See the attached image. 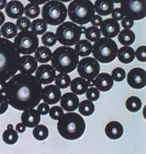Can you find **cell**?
<instances>
[{"label":"cell","instance_id":"obj_1","mask_svg":"<svg viewBox=\"0 0 146 154\" xmlns=\"http://www.w3.org/2000/svg\"><path fill=\"white\" fill-rule=\"evenodd\" d=\"M42 86L36 76L19 73L6 85L5 95L9 104L19 111L34 108L42 98Z\"/></svg>","mask_w":146,"mask_h":154},{"label":"cell","instance_id":"obj_3","mask_svg":"<svg viewBox=\"0 0 146 154\" xmlns=\"http://www.w3.org/2000/svg\"><path fill=\"white\" fill-rule=\"evenodd\" d=\"M85 127L84 118L75 112L64 113L57 123L60 135L64 139L69 140H74L81 137L84 133Z\"/></svg>","mask_w":146,"mask_h":154},{"label":"cell","instance_id":"obj_11","mask_svg":"<svg viewBox=\"0 0 146 154\" xmlns=\"http://www.w3.org/2000/svg\"><path fill=\"white\" fill-rule=\"evenodd\" d=\"M77 72L81 78L92 81L99 74L100 66L97 60L92 57H86L79 61L77 66Z\"/></svg>","mask_w":146,"mask_h":154},{"label":"cell","instance_id":"obj_18","mask_svg":"<svg viewBox=\"0 0 146 154\" xmlns=\"http://www.w3.org/2000/svg\"><path fill=\"white\" fill-rule=\"evenodd\" d=\"M114 81L111 75L107 72H102L99 74L95 80H94V85L99 91L108 92L113 87Z\"/></svg>","mask_w":146,"mask_h":154},{"label":"cell","instance_id":"obj_2","mask_svg":"<svg viewBox=\"0 0 146 154\" xmlns=\"http://www.w3.org/2000/svg\"><path fill=\"white\" fill-rule=\"evenodd\" d=\"M20 53L14 43L0 37V80L7 81L19 71Z\"/></svg>","mask_w":146,"mask_h":154},{"label":"cell","instance_id":"obj_55","mask_svg":"<svg viewBox=\"0 0 146 154\" xmlns=\"http://www.w3.org/2000/svg\"><path fill=\"white\" fill-rule=\"evenodd\" d=\"M58 1L61 2H64V3H68V2H70L71 1H72V0H58Z\"/></svg>","mask_w":146,"mask_h":154},{"label":"cell","instance_id":"obj_32","mask_svg":"<svg viewBox=\"0 0 146 154\" xmlns=\"http://www.w3.org/2000/svg\"><path fill=\"white\" fill-rule=\"evenodd\" d=\"M79 112L84 116L92 115L95 111V105L92 101L85 100L82 101L78 106Z\"/></svg>","mask_w":146,"mask_h":154},{"label":"cell","instance_id":"obj_56","mask_svg":"<svg viewBox=\"0 0 146 154\" xmlns=\"http://www.w3.org/2000/svg\"><path fill=\"white\" fill-rule=\"evenodd\" d=\"M1 35H2V34H1V31H0V37H1Z\"/></svg>","mask_w":146,"mask_h":154},{"label":"cell","instance_id":"obj_44","mask_svg":"<svg viewBox=\"0 0 146 154\" xmlns=\"http://www.w3.org/2000/svg\"><path fill=\"white\" fill-rule=\"evenodd\" d=\"M111 14L112 16V18L117 21L121 20L125 16L120 8H116L113 9Z\"/></svg>","mask_w":146,"mask_h":154},{"label":"cell","instance_id":"obj_21","mask_svg":"<svg viewBox=\"0 0 146 154\" xmlns=\"http://www.w3.org/2000/svg\"><path fill=\"white\" fill-rule=\"evenodd\" d=\"M105 133L110 139L117 140L121 138L124 133V129L121 123L117 121H111L105 126Z\"/></svg>","mask_w":146,"mask_h":154},{"label":"cell","instance_id":"obj_5","mask_svg":"<svg viewBox=\"0 0 146 154\" xmlns=\"http://www.w3.org/2000/svg\"><path fill=\"white\" fill-rule=\"evenodd\" d=\"M67 9L70 20L81 26L91 22L95 13L94 5L91 0H73Z\"/></svg>","mask_w":146,"mask_h":154},{"label":"cell","instance_id":"obj_28","mask_svg":"<svg viewBox=\"0 0 146 154\" xmlns=\"http://www.w3.org/2000/svg\"><path fill=\"white\" fill-rule=\"evenodd\" d=\"M118 34V41L123 45L129 46L135 42V34L130 29H123L119 32Z\"/></svg>","mask_w":146,"mask_h":154},{"label":"cell","instance_id":"obj_36","mask_svg":"<svg viewBox=\"0 0 146 154\" xmlns=\"http://www.w3.org/2000/svg\"><path fill=\"white\" fill-rule=\"evenodd\" d=\"M84 34L86 39L92 42H95L101 37L100 30L95 26H91L86 29Z\"/></svg>","mask_w":146,"mask_h":154},{"label":"cell","instance_id":"obj_54","mask_svg":"<svg viewBox=\"0 0 146 154\" xmlns=\"http://www.w3.org/2000/svg\"><path fill=\"white\" fill-rule=\"evenodd\" d=\"M112 2H113V3H120L121 0H111Z\"/></svg>","mask_w":146,"mask_h":154},{"label":"cell","instance_id":"obj_8","mask_svg":"<svg viewBox=\"0 0 146 154\" xmlns=\"http://www.w3.org/2000/svg\"><path fill=\"white\" fill-rule=\"evenodd\" d=\"M82 32L81 26L73 22L66 21L59 25L56 31L57 40L64 46H73L80 40Z\"/></svg>","mask_w":146,"mask_h":154},{"label":"cell","instance_id":"obj_7","mask_svg":"<svg viewBox=\"0 0 146 154\" xmlns=\"http://www.w3.org/2000/svg\"><path fill=\"white\" fill-rule=\"evenodd\" d=\"M118 45L115 41L110 38H100L92 45L94 58L102 63L113 62L117 57Z\"/></svg>","mask_w":146,"mask_h":154},{"label":"cell","instance_id":"obj_10","mask_svg":"<svg viewBox=\"0 0 146 154\" xmlns=\"http://www.w3.org/2000/svg\"><path fill=\"white\" fill-rule=\"evenodd\" d=\"M121 9L125 17L140 20L146 17V0H121Z\"/></svg>","mask_w":146,"mask_h":154},{"label":"cell","instance_id":"obj_22","mask_svg":"<svg viewBox=\"0 0 146 154\" xmlns=\"http://www.w3.org/2000/svg\"><path fill=\"white\" fill-rule=\"evenodd\" d=\"M94 9L99 16H108L114 9V3L111 0H96Z\"/></svg>","mask_w":146,"mask_h":154},{"label":"cell","instance_id":"obj_29","mask_svg":"<svg viewBox=\"0 0 146 154\" xmlns=\"http://www.w3.org/2000/svg\"><path fill=\"white\" fill-rule=\"evenodd\" d=\"M17 27L15 24L11 22H7L2 26L1 34L4 38L11 39L15 37L17 34Z\"/></svg>","mask_w":146,"mask_h":154},{"label":"cell","instance_id":"obj_30","mask_svg":"<svg viewBox=\"0 0 146 154\" xmlns=\"http://www.w3.org/2000/svg\"><path fill=\"white\" fill-rule=\"evenodd\" d=\"M30 29L37 35H43L47 30V24L43 19H36L31 23Z\"/></svg>","mask_w":146,"mask_h":154},{"label":"cell","instance_id":"obj_43","mask_svg":"<svg viewBox=\"0 0 146 154\" xmlns=\"http://www.w3.org/2000/svg\"><path fill=\"white\" fill-rule=\"evenodd\" d=\"M135 56L138 60L141 62L146 61V47L145 45H142L139 47L135 52Z\"/></svg>","mask_w":146,"mask_h":154},{"label":"cell","instance_id":"obj_33","mask_svg":"<svg viewBox=\"0 0 146 154\" xmlns=\"http://www.w3.org/2000/svg\"><path fill=\"white\" fill-rule=\"evenodd\" d=\"M71 82V79L70 75L67 73L60 72L56 75L54 79V83L60 89H64L68 88Z\"/></svg>","mask_w":146,"mask_h":154},{"label":"cell","instance_id":"obj_35","mask_svg":"<svg viewBox=\"0 0 146 154\" xmlns=\"http://www.w3.org/2000/svg\"><path fill=\"white\" fill-rule=\"evenodd\" d=\"M24 13L29 19L37 18L40 13V8L39 5L29 3L24 8Z\"/></svg>","mask_w":146,"mask_h":154},{"label":"cell","instance_id":"obj_45","mask_svg":"<svg viewBox=\"0 0 146 154\" xmlns=\"http://www.w3.org/2000/svg\"><path fill=\"white\" fill-rule=\"evenodd\" d=\"M37 110L42 115H46L49 113L50 106L48 104L45 102L39 104L37 106Z\"/></svg>","mask_w":146,"mask_h":154},{"label":"cell","instance_id":"obj_14","mask_svg":"<svg viewBox=\"0 0 146 154\" xmlns=\"http://www.w3.org/2000/svg\"><path fill=\"white\" fill-rule=\"evenodd\" d=\"M100 30L105 37L115 38L120 32V25L114 19L108 18L102 21Z\"/></svg>","mask_w":146,"mask_h":154},{"label":"cell","instance_id":"obj_52","mask_svg":"<svg viewBox=\"0 0 146 154\" xmlns=\"http://www.w3.org/2000/svg\"><path fill=\"white\" fill-rule=\"evenodd\" d=\"M7 5V0H0V10L3 9Z\"/></svg>","mask_w":146,"mask_h":154},{"label":"cell","instance_id":"obj_51","mask_svg":"<svg viewBox=\"0 0 146 154\" xmlns=\"http://www.w3.org/2000/svg\"><path fill=\"white\" fill-rule=\"evenodd\" d=\"M5 19H6V17L4 13L0 11V26H2L5 23Z\"/></svg>","mask_w":146,"mask_h":154},{"label":"cell","instance_id":"obj_46","mask_svg":"<svg viewBox=\"0 0 146 154\" xmlns=\"http://www.w3.org/2000/svg\"><path fill=\"white\" fill-rule=\"evenodd\" d=\"M121 26L126 29H130L134 26V20L127 17H124L121 20Z\"/></svg>","mask_w":146,"mask_h":154},{"label":"cell","instance_id":"obj_48","mask_svg":"<svg viewBox=\"0 0 146 154\" xmlns=\"http://www.w3.org/2000/svg\"><path fill=\"white\" fill-rule=\"evenodd\" d=\"M16 129L19 133H23L26 130V126L23 123H19L16 126Z\"/></svg>","mask_w":146,"mask_h":154},{"label":"cell","instance_id":"obj_23","mask_svg":"<svg viewBox=\"0 0 146 154\" xmlns=\"http://www.w3.org/2000/svg\"><path fill=\"white\" fill-rule=\"evenodd\" d=\"M117 57L121 63L129 64L135 59V51L129 46H124L118 50Z\"/></svg>","mask_w":146,"mask_h":154},{"label":"cell","instance_id":"obj_20","mask_svg":"<svg viewBox=\"0 0 146 154\" xmlns=\"http://www.w3.org/2000/svg\"><path fill=\"white\" fill-rule=\"evenodd\" d=\"M6 15L11 19H19L24 13V6L22 2L17 0H12L7 3L5 7Z\"/></svg>","mask_w":146,"mask_h":154},{"label":"cell","instance_id":"obj_24","mask_svg":"<svg viewBox=\"0 0 146 154\" xmlns=\"http://www.w3.org/2000/svg\"><path fill=\"white\" fill-rule=\"evenodd\" d=\"M71 90L76 95H83L88 89L89 86L88 81L81 77L74 78L71 82Z\"/></svg>","mask_w":146,"mask_h":154},{"label":"cell","instance_id":"obj_34","mask_svg":"<svg viewBox=\"0 0 146 154\" xmlns=\"http://www.w3.org/2000/svg\"><path fill=\"white\" fill-rule=\"evenodd\" d=\"M33 136L38 140L42 141L45 140L48 137L49 131L48 128L43 125H38L32 131Z\"/></svg>","mask_w":146,"mask_h":154},{"label":"cell","instance_id":"obj_39","mask_svg":"<svg viewBox=\"0 0 146 154\" xmlns=\"http://www.w3.org/2000/svg\"><path fill=\"white\" fill-rule=\"evenodd\" d=\"M111 77L113 81L116 82H121L123 80H125L126 78V71L121 67H117L112 71Z\"/></svg>","mask_w":146,"mask_h":154},{"label":"cell","instance_id":"obj_41","mask_svg":"<svg viewBox=\"0 0 146 154\" xmlns=\"http://www.w3.org/2000/svg\"><path fill=\"white\" fill-rule=\"evenodd\" d=\"M86 97L92 102L97 101L100 97V91L96 87H91L86 91Z\"/></svg>","mask_w":146,"mask_h":154},{"label":"cell","instance_id":"obj_12","mask_svg":"<svg viewBox=\"0 0 146 154\" xmlns=\"http://www.w3.org/2000/svg\"><path fill=\"white\" fill-rule=\"evenodd\" d=\"M127 82L129 85L134 89H141L146 85V72L139 67L134 68L127 75Z\"/></svg>","mask_w":146,"mask_h":154},{"label":"cell","instance_id":"obj_47","mask_svg":"<svg viewBox=\"0 0 146 154\" xmlns=\"http://www.w3.org/2000/svg\"><path fill=\"white\" fill-rule=\"evenodd\" d=\"M103 21L102 17L99 15H94L92 19L91 20V23L93 26L98 27L100 26L101 24H102Z\"/></svg>","mask_w":146,"mask_h":154},{"label":"cell","instance_id":"obj_16","mask_svg":"<svg viewBox=\"0 0 146 154\" xmlns=\"http://www.w3.org/2000/svg\"><path fill=\"white\" fill-rule=\"evenodd\" d=\"M38 68V63L35 57L30 54L20 57L19 71L22 74H32L34 73Z\"/></svg>","mask_w":146,"mask_h":154},{"label":"cell","instance_id":"obj_15","mask_svg":"<svg viewBox=\"0 0 146 154\" xmlns=\"http://www.w3.org/2000/svg\"><path fill=\"white\" fill-rule=\"evenodd\" d=\"M61 97V90L56 85H48L43 88L42 99L47 104H57L60 101Z\"/></svg>","mask_w":146,"mask_h":154},{"label":"cell","instance_id":"obj_50","mask_svg":"<svg viewBox=\"0 0 146 154\" xmlns=\"http://www.w3.org/2000/svg\"><path fill=\"white\" fill-rule=\"evenodd\" d=\"M6 81L0 80V94H5L6 90Z\"/></svg>","mask_w":146,"mask_h":154},{"label":"cell","instance_id":"obj_26","mask_svg":"<svg viewBox=\"0 0 146 154\" xmlns=\"http://www.w3.org/2000/svg\"><path fill=\"white\" fill-rule=\"evenodd\" d=\"M2 138L3 141L8 145L15 144L19 139L17 131L14 129L13 125L9 124L6 129L3 132Z\"/></svg>","mask_w":146,"mask_h":154},{"label":"cell","instance_id":"obj_17","mask_svg":"<svg viewBox=\"0 0 146 154\" xmlns=\"http://www.w3.org/2000/svg\"><path fill=\"white\" fill-rule=\"evenodd\" d=\"M21 121L26 127L34 128L39 125L41 121V115L37 109L30 108L23 111L21 115Z\"/></svg>","mask_w":146,"mask_h":154},{"label":"cell","instance_id":"obj_31","mask_svg":"<svg viewBox=\"0 0 146 154\" xmlns=\"http://www.w3.org/2000/svg\"><path fill=\"white\" fill-rule=\"evenodd\" d=\"M142 102L141 99L137 96H131L126 101L125 105L128 111L135 113L139 112L142 106Z\"/></svg>","mask_w":146,"mask_h":154},{"label":"cell","instance_id":"obj_38","mask_svg":"<svg viewBox=\"0 0 146 154\" xmlns=\"http://www.w3.org/2000/svg\"><path fill=\"white\" fill-rule=\"evenodd\" d=\"M16 25L18 30L20 31H26L30 28L31 22L28 17L22 16L17 19Z\"/></svg>","mask_w":146,"mask_h":154},{"label":"cell","instance_id":"obj_13","mask_svg":"<svg viewBox=\"0 0 146 154\" xmlns=\"http://www.w3.org/2000/svg\"><path fill=\"white\" fill-rule=\"evenodd\" d=\"M56 70L51 65H40L36 71V78L41 84L47 85L52 83L55 79Z\"/></svg>","mask_w":146,"mask_h":154},{"label":"cell","instance_id":"obj_53","mask_svg":"<svg viewBox=\"0 0 146 154\" xmlns=\"http://www.w3.org/2000/svg\"><path fill=\"white\" fill-rule=\"evenodd\" d=\"M81 32H82V34H84L85 32V30H86V28L85 27L81 26Z\"/></svg>","mask_w":146,"mask_h":154},{"label":"cell","instance_id":"obj_42","mask_svg":"<svg viewBox=\"0 0 146 154\" xmlns=\"http://www.w3.org/2000/svg\"><path fill=\"white\" fill-rule=\"evenodd\" d=\"M9 102L6 95L0 94V115L4 114L8 109Z\"/></svg>","mask_w":146,"mask_h":154},{"label":"cell","instance_id":"obj_40","mask_svg":"<svg viewBox=\"0 0 146 154\" xmlns=\"http://www.w3.org/2000/svg\"><path fill=\"white\" fill-rule=\"evenodd\" d=\"M64 115L63 109L60 106H53L49 110V115L50 118L54 120H58Z\"/></svg>","mask_w":146,"mask_h":154},{"label":"cell","instance_id":"obj_49","mask_svg":"<svg viewBox=\"0 0 146 154\" xmlns=\"http://www.w3.org/2000/svg\"><path fill=\"white\" fill-rule=\"evenodd\" d=\"M27 1L32 3H35L39 5H42L46 3L47 2L50 1V0H27Z\"/></svg>","mask_w":146,"mask_h":154},{"label":"cell","instance_id":"obj_25","mask_svg":"<svg viewBox=\"0 0 146 154\" xmlns=\"http://www.w3.org/2000/svg\"><path fill=\"white\" fill-rule=\"evenodd\" d=\"M74 50L78 56L85 57L90 55L92 51V45L87 40H81L76 45Z\"/></svg>","mask_w":146,"mask_h":154},{"label":"cell","instance_id":"obj_19","mask_svg":"<svg viewBox=\"0 0 146 154\" xmlns=\"http://www.w3.org/2000/svg\"><path fill=\"white\" fill-rule=\"evenodd\" d=\"M79 104V98L73 92L65 93L61 97V107L66 112H71L75 111L78 108Z\"/></svg>","mask_w":146,"mask_h":154},{"label":"cell","instance_id":"obj_37","mask_svg":"<svg viewBox=\"0 0 146 154\" xmlns=\"http://www.w3.org/2000/svg\"><path fill=\"white\" fill-rule=\"evenodd\" d=\"M41 40L42 43L45 46L51 47L57 43V37L53 32H47L43 34Z\"/></svg>","mask_w":146,"mask_h":154},{"label":"cell","instance_id":"obj_4","mask_svg":"<svg viewBox=\"0 0 146 154\" xmlns=\"http://www.w3.org/2000/svg\"><path fill=\"white\" fill-rule=\"evenodd\" d=\"M50 61L56 71L68 74L76 69L79 60L74 48L68 46H61L52 53Z\"/></svg>","mask_w":146,"mask_h":154},{"label":"cell","instance_id":"obj_27","mask_svg":"<svg viewBox=\"0 0 146 154\" xmlns=\"http://www.w3.org/2000/svg\"><path fill=\"white\" fill-rule=\"evenodd\" d=\"M52 57L51 50L46 46L38 47L35 51V58L37 61L40 63H47L49 62Z\"/></svg>","mask_w":146,"mask_h":154},{"label":"cell","instance_id":"obj_9","mask_svg":"<svg viewBox=\"0 0 146 154\" xmlns=\"http://www.w3.org/2000/svg\"><path fill=\"white\" fill-rule=\"evenodd\" d=\"M14 44L20 54H31L39 47V39L31 30L20 31L15 37Z\"/></svg>","mask_w":146,"mask_h":154},{"label":"cell","instance_id":"obj_6","mask_svg":"<svg viewBox=\"0 0 146 154\" xmlns=\"http://www.w3.org/2000/svg\"><path fill=\"white\" fill-rule=\"evenodd\" d=\"M67 16L68 9L66 5L58 0H50L44 4L42 9V19L52 26L64 23Z\"/></svg>","mask_w":146,"mask_h":154}]
</instances>
